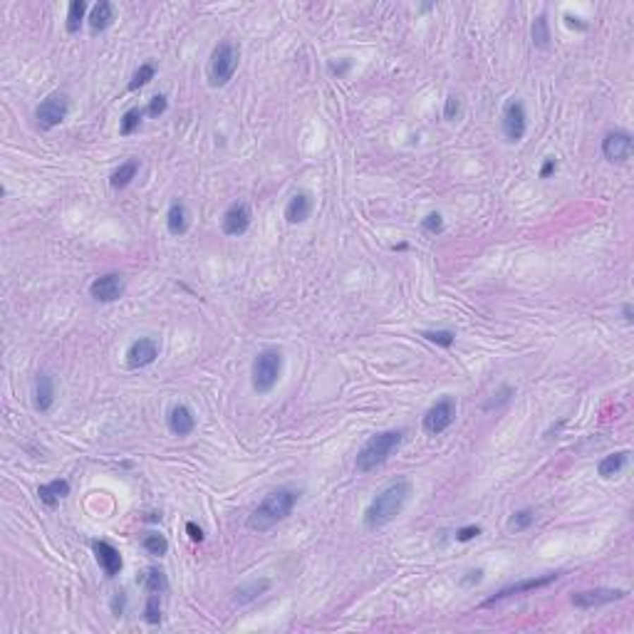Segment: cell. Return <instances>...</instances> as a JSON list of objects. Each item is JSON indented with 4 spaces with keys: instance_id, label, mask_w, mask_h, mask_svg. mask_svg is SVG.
Instances as JSON below:
<instances>
[{
    "instance_id": "44dd1931",
    "label": "cell",
    "mask_w": 634,
    "mask_h": 634,
    "mask_svg": "<svg viewBox=\"0 0 634 634\" xmlns=\"http://www.w3.org/2000/svg\"><path fill=\"white\" fill-rule=\"evenodd\" d=\"M65 496H70V481H67V478H55V481L42 483V486L37 488V498H40L47 508L60 506V501Z\"/></svg>"
},
{
    "instance_id": "ffe728a7",
    "label": "cell",
    "mask_w": 634,
    "mask_h": 634,
    "mask_svg": "<svg viewBox=\"0 0 634 634\" xmlns=\"http://www.w3.org/2000/svg\"><path fill=\"white\" fill-rule=\"evenodd\" d=\"M188 226H191V214H188L186 203L181 201H173L166 211V228L171 236L181 238V236L188 233Z\"/></svg>"
},
{
    "instance_id": "e575fe53",
    "label": "cell",
    "mask_w": 634,
    "mask_h": 634,
    "mask_svg": "<svg viewBox=\"0 0 634 634\" xmlns=\"http://www.w3.org/2000/svg\"><path fill=\"white\" fill-rule=\"evenodd\" d=\"M421 231H427V233H432V236H439L444 231V216L439 214V211H432L427 219L421 221Z\"/></svg>"
},
{
    "instance_id": "74e56055",
    "label": "cell",
    "mask_w": 634,
    "mask_h": 634,
    "mask_svg": "<svg viewBox=\"0 0 634 634\" xmlns=\"http://www.w3.org/2000/svg\"><path fill=\"white\" fill-rule=\"evenodd\" d=\"M481 533H483L481 525H463V528H458L456 533H453V538H456V543H468V540L478 538Z\"/></svg>"
},
{
    "instance_id": "5b68a950",
    "label": "cell",
    "mask_w": 634,
    "mask_h": 634,
    "mask_svg": "<svg viewBox=\"0 0 634 634\" xmlns=\"http://www.w3.org/2000/svg\"><path fill=\"white\" fill-rule=\"evenodd\" d=\"M280 374H283V352L278 347H265L255 355L250 367V382L258 394H268L275 389Z\"/></svg>"
},
{
    "instance_id": "d6a6232c",
    "label": "cell",
    "mask_w": 634,
    "mask_h": 634,
    "mask_svg": "<svg viewBox=\"0 0 634 634\" xmlns=\"http://www.w3.org/2000/svg\"><path fill=\"white\" fill-rule=\"evenodd\" d=\"M144 622L159 624L161 622V595H149L144 604Z\"/></svg>"
},
{
    "instance_id": "4316f807",
    "label": "cell",
    "mask_w": 634,
    "mask_h": 634,
    "mask_svg": "<svg viewBox=\"0 0 634 634\" xmlns=\"http://www.w3.org/2000/svg\"><path fill=\"white\" fill-rule=\"evenodd\" d=\"M530 35H533L535 47H540V50H548L550 47V25H548V16H545V13H540V16L533 20Z\"/></svg>"
},
{
    "instance_id": "4fadbf2b",
    "label": "cell",
    "mask_w": 634,
    "mask_h": 634,
    "mask_svg": "<svg viewBox=\"0 0 634 634\" xmlns=\"http://www.w3.org/2000/svg\"><path fill=\"white\" fill-rule=\"evenodd\" d=\"M627 597V590H612V587H595V590H583V592H575L570 597V602L580 609H595L602 607V604L609 602H619V599Z\"/></svg>"
},
{
    "instance_id": "1f68e13d",
    "label": "cell",
    "mask_w": 634,
    "mask_h": 634,
    "mask_svg": "<svg viewBox=\"0 0 634 634\" xmlns=\"http://www.w3.org/2000/svg\"><path fill=\"white\" fill-rule=\"evenodd\" d=\"M421 337L437 347H451L453 342H456V332H451V330H424Z\"/></svg>"
},
{
    "instance_id": "d4e9b609",
    "label": "cell",
    "mask_w": 634,
    "mask_h": 634,
    "mask_svg": "<svg viewBox=\"0 0 634 634\" xmlns=\"http://www.w3.org/2000/svg\"><path fill=\"white\" fill-rule=\"evenodd\" d=\"M270 580L268 578H263V580H255V583H250V585H243V587H238L236 590V602L238 604H245V602H253L255 597H260V595H265L270 590Z\"/></svg>"
},
{
    "instance_id": "60d3db41",
    "label": "cell",
    "mask_w": 634,
    "mask_h": 634,
    "mask_svg": "<svg viewBox=\"0 0 634 634\" xmlns=\"http://www.w3.org/2000/svg\"><path fill=\"white\" fill-rule=\"evenodd\" d=\"M186 533H188V538H191L193 543H203V530L193 520L186 523Z\"/></svg>"
},
{
    "instance_id": "8fae6325",
    "label": "cell",
    "mask_w": 634,
    "mask_h": 634,
    "mask_svg": "<svg viewBox=\"0 0 634 634\" xmlns=\"http://www.w3.org/2000/svg\"><path fill=\"white\" fill-rule=\"evenodd\" d=\"M250 221H253V214H250V206L243 201L231 203L226 208V214L221 216V231L224 236H231V238H238L245 231L250 228Z\"/></svg>"
},
{
    "instance_id": "d6986e66",
    "label": "cell",
    "mask_w": 634,
    "mask_h": 634,
    "mask_svg": "<svg viewBox=\"0 0 634 634\" xmlns=\"http://www.w3.org/2000/svg\"><path fill=\"white\" fill-rule=\"evenodd\" d=\"M114 3H109V0H99V3H95L90 11V16H87V23H90V30L92 35H99V32H104L109 25L114 23Z\"/></svg>"
},
{
    "instance_id": "30bf717a",
    "label": "cell",
    "mask_w": 634,
    "mask_h": 634,
    "mask_svg": "<svg viewBox=\"0 0 634 634\" xmlns=\"http://www.w3.org/2000/svg\"><path fill=\"white\" fill-rule=\"evenodd\" d=\"M127 285H124L122 273H104L90 283V298L97 303H117L124 295Z\"/></svg>"
},
{
    "instance_id": "277c9868",
    "label": "cell",
    "mask_w": 634,
    "mask_h": 634,
    "mask_svg": "<svg viewBox=\"0 0 634 634\" xmlns=\"http://www.w3.org/2000/svg\"><path fill=\"white\" fill-rule=\"evenodd\" d=\"M240 62V45L233 40H224L214 47L211 60H208V85L226 87L233 80Z\"/></svg>"
},
{
    "instance_id": "7a4b0ae2",
    "label": "cell",
    "mask_w": 634,
    "mask_h": 634,
    "mask_svg": "<svg viewBox=\"0 0 634 634\" xmlns=\"http://www.w3.org/2000/svg\"><path fill=\"white\" fill-rule=\"evenodd\" d=\"M300 493L303 491L295 486H280V488H275V491H270L268 496L250 511L245 525H248L250 530H255V533L270 530V528L283 523L285 518L295 511V506H298V501H300Z\"/></svg>"
},
{
    "instance_id": "f35d334b",
    "label": "cell",
    "mask_w": 634,
    "mask_h": 634,
    "mask_svg": "<svg viewBox=\"0 0 634 634\" xmlns=\"http://www.w3.org/2000/svg\"><path fill=\"white\" fill-rule=\"evenodd\" d=\"M483 580V570L481 568H476V570H468L466 575H463L461 578V585L463 587H471V585H478Z\"/></svg>"
},
{
    "instance_id": "9a60e30c",
    "label": "cell",
    "mask_w": 634,
    "mask_h": 634,
    "mask_svg": "<svg viewBox=\"0 0 634 634\" xmlns=\"http://www.w3.org/2000/svg\"><path fill=\"white\" fill-rule=\"evenodd\" d=\"M159 357V342L154 337H139L129 345L127 350V365L132 370H142V367L154 365Z\"/></svg>"
},
{
    "instance_id": "8992f818",
    "label": "cell",
    "mask_w": 634,
    "mask_h": 634,
    "mask_svg": "<svg viewBox=\"0 0 634 634\" xmlns=\"http://www.w3.org/2000/svg\"><path fill=\"white\" fill-rule=\"evenodd\" d=\"M67 114H70V95H67V92H52V95H47L45 99L37 104L35 122H37V127L47 132V129L60 127V124L67 119Z\"/></svg>"
},
{
    "instance_id": "cb8c5ba5",
    "label": "cell",
    "mask_w": 634,
    "mask_h": 634,
    "mask_svg": "<svg viewBox=\"0 0 634 634\" xmlns=\"http://www.w3.org/2000/svg\"><path fill=\"white\" fill-rule=\"evenodd\" d=\"M137 173H139V161L137 159H129V161H124L122 166L109 176V186H112L114 191H122V188H127L129 183L137 178Z\"/></svg>"
},
{
    "instance_id": "6da1fadb",
    "label": "cell",
    "mask_w": 634,
    "mask_h": 634,
    "mask_svg": "<svg viewBox=\"0 0 634 634\" xmlns=\"http://www.w3.org/2000/svg\"><path fill=\"white\" fill-rule=\"evenodd\" d=\"M411 498V483L406 478H399V481L389 483L386 488H382L372 503L365 508V528L367 530H379V528L389 525L396 516H401V511L406 508Z\"/></svg>"
},
{
    "instance_id": "83f0119b",
    "label": "cell",
    "mask_w": 634,
    "mask_h": 634,
    "mask_svg": "<svg viewBox=\"0 0 634 634\" xmlns=\"http://www.w3.org/2000/svg\"><path fill=\"white\" fill-rule=\"evenodd\" d=\"M144 109H139V107H132V109H127V112L122 114V119H119V134H122V137H129V134H134L139 129V124H142V119H144Z\"/></svg>"
},
{
    "instance_id": "603a6c76",
    "label": "cell",
    "mask_w": 634,
    "mask_h": 634,
    "mask_svg": "<svg viewBox=\"0 0 634 634\" xmlns=\"http://www.w3.org/2000/svg\"><path fill=\"white\" fill-rule=\"evenodd\" d=\"M137 583L142 585L149 595H164L169 590L166 575H164L159 568H147L142 573V578H137Z\"/></svg>"
},
{
    "instance_id": "ba28073f",
    "label": "cell",
    "mask_w": 634,
    "mask_h": 634,
    "mask_svg": "<svg viewBox=\"0 0 634 634\" xmlns=\"http://www.w3.org/2000/svg\"><path fill=\"white\" fill-rule=\"evenodd\" d=\"M456 421V399L453 396H441L432 409L424 414L421 427L429 437H441L449 427Z\"/></svg>"
},
{
    "instance_id": "4dcf8cb0",
    "label": "cell",
    "mask_w": 634,
    "mask_h": 634,
    "mask_svg": "<svg viewBox=\"0 0 634 634\" xmlns=\"http://www.w3.org/2000/svg\"><path fill=\"white\" fill-rule=\"evenodd\" d=\"M535 523V511L533 508H520V511H516L511 516V520H508V528H511L513 533H523V530H528V528Z\"/></svg>"
},
{
    "instance_id": "2e32d148",
    "label": "cell",
    "mask_w": 634,
    "mask_h": 634,
    "mask_svg": "<svg viewBox=\"0 0 634 634\" xmlns=\"http://www.w3.org/2000/svg\"><path fill=\"white\" fill-rule=\"evenodd\" d=\"M312 208H315V196L310 191H305V188H300V191H295L290 196L288 206H285V221L290 226L305 224L312 216Z\"/></svg>"
},
{
    "instance_id": "ac0fdd59",
    "label": "cell",
    "mask_w": 634,
    "mask_h": 634,
    "mask_svg": "<svg viewBox=\"0 0 634 634\" xmlns=\"http://www.w3.org/2000/svg\"><path fill=\"white\" fill-rule=\"evenodd\" d=\"M32 404L40 414H47L55 404V382L47 372H40L35 377V389H32Z\"/></svg>"
},
{
    "instance_id": "d590c367",
    "label": "cell",
    "mask_w": 634,
    "mask_h": 634,
    "mask_svg": "<svg viewBox=\"0 0 634 634\" xmlns=\"http://www.w3.org/2000/svg\"><path fill=\"white\" fill-rule=\"evenodd\" d=\"M166 107H169L166 95H157V97H152V99H149V104H147V109H144V112H147V117L157 119V117H161V114L166 112Z\"/></svg>"
},
{
    "instance_id": "ab89813d",
    "label": "cell",
    "mask_w": 634,
    "mask_h": 634,
    "mask_svg": "<svg viewBox=\"0 0 634 634\" xmlns=\"http://www.w3.org/2000/svg\"><path fill=\"white\" fill-rule=\"evenodd\" d=\"M555 171H558V161H555V159L550 157V159H545V164H543V166H540V173H538V176H540V178H550Z\"/></svg>"
},
{
    "instance_id": "7c38bea8",
    "label": "cell",
    "mask_w": 634,
    "mask_h": 634,
    "mask_svg": "<svg viewBox=\"0 0 634 634\" xmlns=\"http://www.w3.org/2000/svg\"><path fill=\"white\" fill-rule=\"evenodd\" d=\"M558 578H560V573H548V575H540V578H528V580H520V583H513V585H508V587L498 590L496 595H491V597L483 602V607H491V604L501 602V599H506V597H513V595H525V592H535V590H540V587H548V585H553Z\"/></svg>"
},
{
    "instance_id": "7bdbcfd3",
    "label": "cell",
    "mask_w": 634,
    "mask_h": 634,
    "mask_svg": "<svg viewBox=\"0 0 634 634\" xmlns=\"http://www.w3.org/2000/svg\"><path fill=\"white\" fill-rule=\"evenodd\" d=\"M565 25L575 28V30H587V23H580V18H573L570 13H565Z\"/></svg>"
},
{
    "instance_id": "484cf974",
    "label": "cell",
    "mask_w": 634,
    "mask_h": 634,
    "mask_svg": "<svg viewBox=\"0 0 634 634\" xmlns=\"http://www.w3.org/2000/svg\"><path fill=\"white\" fill-rule=\"evenodd\" d=\"M85 16H87V3H85V0H72L70 6H67V20H65V28H67V32H70V35L80 32Z\"/></svg>"
},
{
    "instance_id": "ee69618b",
    "label": "cell",
    "mask_w": 634,
    "mask_h": 634,
    "mask_svg": "<svg viewBox=\"0 0 634 634\" xmlns=\"http://www.w3.org/2000/svg\"><path fill=\"white\" fill-rule=\"evenodd\" d=\"M350 67H352V62H350V60H345V62H342V65H330V72H335L337 77H345V72L350 70Z\"/></svg>"
},
{
    "instance_id": "9c48e42d",
    "label": "cell",
    "mask_w": 634,
    "mask_h": 634,
    "mask_svg": "<svg viewBox=\"0 0 634 634\" xmlns=\"http://www.w3.org/2000/svg\"><path fill=\"white\" fill-rule=\"evenodd\" d=\"M634 152V137L627 129H614L607 132L602 139V154L607 161L612 164H624Z\"/></svg>"
},
{
    "instance_id": "3957f363",
    "label": "cell",
    "mask_w": 634,
    "mask_h": 634,
    "mask_svg": "<svg viewBox=\"0 0 634 634\" xmlns=\"http://www.w3.org/2000/svg\"><path fill=\"white\" fill-rule=\"evenodd\" d=\"M406 439V429H389V432L372 434L365 441V446L360 449L355 458V471L357 473H372L379 466H384L391 456L401 449Z\"/></svg>"
},
{
    "instance_id": "7402d4cb",
    "label": "cell",
    "mask_w": 634,
    "mask_h": 634,
    "mask_svg": "<svg viewBox=\"0 0 634 634\" xmlns=\"http://www.w3.org/2000/svg\"><path fill=\"white\" fill-rule=\"evenodd\" d=\"M627 463H629V451H614V453H609V456H604L602 461L597 463L599 478H604V481H609V478H617L619 473L627 468Z\"/></svg>"
},
{
    "instance_id": "e0dca14e",
    "label": "cell",
    "mask_w": 634,
    "mask_h": 634,
    "mask_svg": "<svg viewBox=\"0 0 634 634\" xmlns=\"http://www.w3.org/2000/svg\"><path fill=\"white\" fill-rule=\"evenodd\" d=\"M166 427L173 437H191L196 429V416L186 404H176L166 416Z\"/></svg>"
},
{
    "instance_id": "f6af8a7d",
    "label": "cell",
    "mask_w": 634,
    "mask_h": 634,
    "mask_svg": "<svg viewBox=\"0 0 634 634\" xmlns=\"http://www.w3.org/2000/svg\"><path fill=\"white\" fill-rule=\"evenodd\" d=\"M622 317H624V322H627V325H632V322H634V307L629 303L622 305Z\"/></svg>"
},
{
    "instance_id": "f546056e",
    "label": "cell",
    "mask_w": 634,
    "mask_h": 634,
    "mask_svg": "<svg viewBox=\"0 0 634 634\" xmlns=\"http://www.w3.org/2000/svg\"><path fill=\"white\" fill-rule=\"evenodd\" d=\"M142 548L147 550L149 555H154V558H164V555L169 553V540L159 533H147L142 538Z\"/></svg>"
},
{
    "instance_id": "52a82bcc",
    "label": "cell",
    "mask_w": 634,
    "mask_h": 634,
    "mask_svg": "<svg viewBox=\"0 0 634 634\" xmlns=\"http://www.w3.org/2000/svg\"><path fill=\"white\" fill-rule=\"evenodd\" d=\"M501 129L503 137H506L508 144H518L528 132V114H525V104L516 97L503 104V114H501Z\"/></svg>"
},
{
    "instance_id": "836d02e7",
    "label": "cell",
    "mask_w": 634,
    "mask_h": 634,
    "mask_svg": "<svg viewBox=\"0 0 634 634\" xmlns=\"http://www.w3.org/2000/svg\"><path fill=\"white\" fill-rule=\"evenodd\" d=\"M513 394H516V389H513V386H508V384H503L501 389H498V391H493V396L486 401V409H498V406L508 404V401H511V396H513Z\"/></svg>"
},
{
    "instance_id": "b9f144b4",
    "label": "cell",
    "mask_w": 634,
    "mask_h": 634,
    "mask_svg": "<svg viewBox=\"0 0 634 634\" xmlns=\"http://www.w3.org/2000/svg\"><path fill=\"white\" fill-rule=\"evenodd\" d=\"M124 602H127V597H124V592H117V595H114V599H112V612L117 614V617L124 612Z\"/></svg>"
},
{
    "instance_id": "8d00e7d4",
    "label": "cell",
    "mask_w": 634,
    "mask_h": 634,
    "mask_svg": "<svg viewBox=\"0 0 634 634\" xmlns=\"http://www.w3.org/2000/svg\"><path fill=\"white\" fill-rule=\"evenodd\" d=\"M458 117H461V99L456 95H449L446 104H444V119L446 122H456Z\"/></svg>"
},
{
    "instance_id": "5bb4252c",
    "label": "cell",
    "mask_w": 634,
    "mask_h": 634,
    "mask_svg": "<svg viewBox=\"0 0 634 634\" xmlns=\"http://www.w3.org/2000/svg\"><path fill=\"white\" fill-rule=\"evenodd\" d=\"M92 553H95L97 565L102 568V573L107 578H117L124 568V560L119 555V550L107 540H92Z\"/></svg>"
},
{
    "instance_id": "f1b7e54d",
    "label": "cell",
    "mask_w": 634,
    "mask_h": 634,
    "mask_svg": "<svg viewBox=\"0 0 634 634\" xmlns=\"http://www.w3.org/2000/svg\"><path fill=\"white\" fill-rule=\"evenodd\" d=\"M154 77H157V65H154V62H144V65L139 67L137 72H134V77H132V80H129L127 90H129V92H137V90H142V87H147L149 82L154 80Z\"/></svg>"
}]
</instances>
